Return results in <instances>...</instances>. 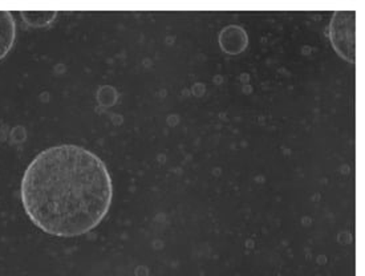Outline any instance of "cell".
Returning <instances> with one entry per match:
<instances>
[{
    "label": "cell",
    "instance_id": "cell-1",
    "mask_svg": "<svg viewBox=\"0 0 365 276\" xmlns=\"http://www.w3.org/2000/svg\"><path fill=\"white\" fill-rule=\"evenodd\" d=\"M21 205L46 234L73 238L96 229L109 213L113 182L104 161L77 145L52 146L31 161L20 185Z\"/></svg>",
    "mask_w": 365,
    "mask_h": 276
},
{
    "label": "cell",
    "instance_id": "cell-2",
    "mask_svg": "<svg viewBox=\"0 0 365 276\" xmlns=\"http://www.w3.org/2000/svg\"><path fill=\"white\" fill-rule=\"evenodd\" d=\"M329 39L339 56L354 64L356 58V12L336 11L329 23Z\"/></svg>",
    "mask_w": 365,
    "mask_h": 276
},
{
    "label": "cell",
    "instance_id": "cell-3",
    "mask_svg": "<svg viewBox=\"0 0 365 276\" xmlns=\"http://www.w3.org/2000/svg\"><path fill=\"white\" fill-rule=\"evenodd\" d=\"M220 46L229 55H240L249 46V36L240 26H227L222 29Z\"/></svg>",
    "mask_w": 365,
    "mask_h": 276
},
{
    "label": "cell",
    "instance_id": "cell-4",
    "mask_svg": "<svg viewBox=\"0 0 365 276\" xmlns=\"http://www.w3.org/2000/svg\"><path fill=\"white\" fill-rule=\"evenodd\" d=\"M16 39V23L14 15L7 11H0V60L9 55Z\"/></svg>",
    "mask_w": 365,
    "mask_h": 276
},
{
    "label": "cell",
    "instance_id": "cell-5",
    "mask_svg": "<svg viewBox=\"0 0 365 276\" xmlns=\"http://www.w3.org/2000/svg\"><path fill=\"white\" fill-rule=\"evenodd\" d=\"M21 18L32 27H47L56 19L58 12L55 11H23Z\"/></svg>",
    "mask_w": 365,
    "mask_h": 276
}]
</instances>
